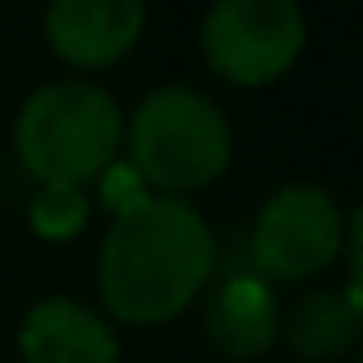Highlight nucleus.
Listing matches in <instances>:
<instances>
[{
	"label": "nucleus",
	"mask_w": 363,
	"mask_h": 363,
	"mask_svg": "<svg viewBox=\"0 0 363 363\" xmlns=\"http://www.w3.org/2000/svg\"><path fill=\"white\" fill-rule=\"evenodd\" d=\"M216 272L212 225L184 198H133L97 253V290L124 322H166L207 290Z\"/></svg>",
	"instance_id": "nucleus-1"
},
{
	"label": "nucleus",
	"mask_w": 363,
	"mask_h": 363,
	"mask_svg": "<svg viewBox=\"0 0 363 363\" xmlns=\"http://www.w3.org/2000/svg\"><path fill=\"white\" fill-rule=\"evenodd\" d=\"M129 157L138 175L166 198L194 194L230 166V120L207 92L166 83L133 111Z\"/></svg>",
	"instance_id": "nucleus-3"
},
{
	"label": "nucleus",
	"mask_w": 363,
	"mask_h": 363,
	"mask_svg": "<svg viewBox=\"0 0 363 363\" xmlns=\"http://www.w3.org/2000/svg\"><path fill=\"white\" fill-rule=\"evenodd\" d=\"M147 9L138 0H55L46 9V42L79 69L116 65L143 37Z\"/></svg>",
	"instance_id": "nucleus-6"
},
{
	"label": "nucleus",
	"mask_w": 363,
	"mask_h": 363,
	"mask_svg": "<svg viewBox=\"0 0 363 363\" xmlns=\"http://www.w3.org/2000/svg\"><path fill=\"white\" fill-rule=\"evenodd\" d=\"M23 363H120V340L101 313L79 299H42L18 327Z\"/></svg>",
	"instance_id": "nucleus-7"
},
{
	"label": "nucleus",
	"mask_w": 363,
	"mask_h": 363,
	"mask_svg": "<svg viewBox=\"0 0 363 363\" xmlns=\"http://www.w3.org/2000/svg\"><path fill=\"white\" fill-rule=\"evenodd\" d=\"M345 248V212L322 184H285L253 221V267L272 281L327 272Z\"/></svg>",
	"instance_id": "nucleus-5"
},
{
	"label": "nucleus",
	"mask_w": 363,
	"mask_h": 363,
	"mask_svg": "<svg viewBox=\"0 0 363 363\" xmlns=\"http://www.w3.org/2000/svg\"><path fill=\"white\" fill-rule=\"evenodd\" d=\"M281 336L308 363H331L359 340V285L345 290H308L281 318Z\"/></svg>",
	"instance_id": "nucleus-9"
},
{
	"label": "nucleus",
	"mask_w": 363,
	"mask_h": 363,
	"mask_svg": "<svg viewBox=\"0 0 363 363\" xmlns=\"http://www.w3.org/2000/svg\"><path fill=\"white\" fill-rule=\"evenodd\" d=\"M281 336V303L272 285L253 272H235L216 285L207 303V340L225 359H257Z\"/></svg>",
	"instance_id": "nucleus-8"
},
{
	"label": "nucleus",
	"mask_w": 363,
	"mask_h": 363,
	"mask_svg": "<svg viewBox=\"0 0 363 363\" xmlns=\"http://www.w3.org/2000/svg\"><path fill=\"white\" fill-rule=\"evenodd\" d=\"M303 33V9L294 0H221L203 18V55L221 79L257 88L294 65Z\"/></svg>",
	"instance_id": "nucleus-4"
},
{
	"label": "nucleus",
	"mask_w": 363,
	"mask_h": 363,
	"mask_svg": "<svg viewBox=\"0 0 363 363\" xmlns=\"http://www.w3.org/2000/svg\"><path fill=\"white\" fill-rule=\"evenodd\" d=\"M120 133V106L101 83L55 79L23 101L14 120V147L23 170L46 189H79L111 166Z\"/></svg>",
	"instance_id": "nucleus-2"
}]
</instances>
